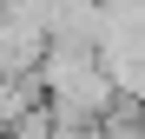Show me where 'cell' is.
<instances>
[{"label": "cell", "instance_id": "cell-1", "mask_svg": "<svg viewBox=\"0 0 145 139\" xmlns=\"http://www.w3.org/2000/svg\"><path fill=\"white\" fill-rule=\"evenodd\" d=\"M46 20H33V13H7L0 7V73H33L40 66V53H46Z\"/></svg>", "mask_w": 145, "mask_h": 139}, {"label": "cell", "instance_id": "cell-2", "mask_svg": "<svg viewBox=\"0 0 145 139\" xmlns=\"http://www.w3.org/2000/svg\"><path fill=\"white\" fill-rule=\"evenodd\" d=\"M7 139H20V132H7Z\"/></svg>", "mask_w": 145, "mask_h": 139}]
</instances>
